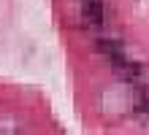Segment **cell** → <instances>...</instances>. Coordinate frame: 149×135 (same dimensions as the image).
Returning a JSON list of instances; mask_svg holds the SVG:
<instances>
[{
    "label": "cell",
    "mask_w": 149,
    "mask_h": 135,
    "mask_svg": "<svg viewBox=\"0 0 149 135\" xmlns=\"http://www.w3.org/2000/svg\"><path fill=\"white\" fill-rule=\"evenodd\" d=\"M81 14H84L87 22H100L103 3H100V0H81Z\"/></svg>",
    "instance_id": "obj_1"
}]
</instances>
